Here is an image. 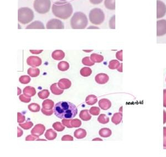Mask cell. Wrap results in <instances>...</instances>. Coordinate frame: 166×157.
<instances>
[{
  "instance_id": "5bb4252c",
  "label": "cell",
  "mask_w": 166,
  "mask_h": 157,
  "mask_svg": "<svg viewBox=\"0 0 166 157\" xmlns=\"http://www.w3.org/2000/svg\"><path fill=\"white\" fill-rule=\"evenodd\" d=\"M108 67L111 69H117L118 71L122 72V65L120 64L118 61L117 60H112L109 62Z\"/></svg>"
},
{
  "instance_id": "484cf974",
  "label": "cell",
  "mask_w": 166,
  "mask_h": 157,
  "mask_svg": "<svg viewBox=\"0 0 166 157\" xmlns=\"http://www.w3.org/2000/svg\"><path fill=\"white\" fill-rule=\"evenodd\" d=\"M105 6L106 8L110 10L115 9V0H105Z\"/></svg>"
},
{
  "instance_id": "d590c367",
  "label": "cell",
  "mask_w": 166,
  "mask_h": 157,
  "mask_svg": "<svg viewBox=\"0 0 166 157\" xmlns=\"http://www.w3.org/2000/svg\"><path fill=\"white\" fill-rule=\"evenodd\" d=\"M82 63L83 65L85 66H91L94 65V62H92L90 58L89 57H84L82 59Z\"/></svg>"
},
{
  "instance_id": "3957f363",
  "label": "cell",
  "mask_w": 166,
  "mask_h": 157,
  "mask_svg": "<svg viewBox=\"0 0 166 157\" xmlns=\"http://www.w3.org/2000/svg\"><path fill=\"white\" fill-rule=\"evenodd\" d=\"M88 24L86 16L81 12H76L70 20V25L73 29H84Z\"/></svg>"
},
{
  "instance_id": "8d00e7d4",
  "label": "cell",
  "mask_w": 166,
  "mask_h": 157,
  "mask_svg": "<svg viewBox=\"0 0 166 157\" xmlns=\"http://www.w3.org/2000/svg\"><path fill=\"white\" fill-rule=\"evenodd\" d=\"M19 126L21 127H22L24 129L28 130V129H30L32 127V126L33 125V123L31 121H27L25 123H23V124L19 123Z\"/></svg>"
},
{
  "instance_id": "f546056e",
  "label": "cell",
  "mask_w": 166,
  "mask_h": 157,
  "mask_svg": "<svg viewBox=\"0 0 166 157\" xmlns=\"http://www.w3.org/2000/svg\"><path fill=\"white\" fill-rule=\"evenodd\" d=\"M122 119V114L121 113H117L114 115L112 118V122L115 124H119Z\"/></svg>"
},
{
  "instance_id": "9c48e42d",
  "label": "cell",
  "mask_w": 166,
  "mask_h": 157,
  "mask_svg": "<svg viewBox=\"0 0 166 157\" xmlns=\"http://www.w3.org/2000/svg\"><path fill=\"white\" fill-rule=\"evenodd\" d=\"M166 34V20H161L157 22V35L163 36Z\"/></svg>"
},
{
  "instance_id": "8fae6325",
  "label": "cell",
  "mask_w": 166,
  "mask_h": 157,
  "mask_svg": "<svg viewBox=\"0 0 166 157\" xmlns=\"http://www.w3.org/2000/svg\"><path fill=\"white\" fill-rule=\"evenodd\" d=\"M42 62L41 59L37 56H30L27 59V64L32 67L39 66Z\"/></svg>"
},
{
  "instance_id": "f5cc1de1",
  "label": "cell",
  "mask_w": 166,
  "mask_h": 157,
  "mask_svg": "<svg viewBox=\"0 0 166 157\" xmlns=\"http://www.w3.org/2000/svg\"><path fill=\"white\" fill-rule=\"evenodd\" d=\"M91 28H92V29H99V27H96V26H90L88 28V29H91Z\"/></svg>"
},
{
  "instance_id": "bcb514c9",
  "label": "cell",
  "mask_w": 166,
  "mask_h": 157,
  "mask_svg": "<svg viewBox=\"0 0 166 157\" xmlns=\"http://www.w3.org/2000/svg\"><path fill=\"white\" fill-rule=\"evenodd\" d=\"M73 140H74L73 137L70 135H64L62 138V141H73Z\"/></svg>"
},
{
  "instance_id": "11a10c76",
  "label": "cell",
  "mask_w": 166,
  "mask_h": 157,
  "mask_svg": "<svg viewBox=\"0 0 166 157\" xmlns=\"http://www.w3.org/2000/svg\"><path fill=\"white\" fill-rule=\"evenodd\" d=\"M92 141H102V139H100V138H95V139H93V140H92Z\"/></svg>"
},
{
  "instance_id": "6da1fadb",
  "label": "cell",
  "mask_w": 166,
  "mask_h": 157,
  "mask_svg": "<svg viewBox=\"0 0 166 157\" xmlns=\"http://www.w3.org/2000/svg\"><path fill=\"white\" fill-rule=\"evenodd\" d=\"M55 115L60 119H72L78 113V108L72 103L62 101L56 104L54 108Z\"/></svg>"
},
{
  "instance_id": "ab89813d",
  "label": "cell",
  "mask_w": 166,
  "mask_h": 157,
  "mask_svg": "<svg viewBox=\"0 0 166 157\" xmlns=\"http://www.w3.org/2000/svg\"><path fill=\"white\" fill-rule=\"evenodd\" d=\"M89 112L93 116H98L99 115L100 110L99 108L97 107H92L90 108Z\"/></svg>"
},
{
  "instance_id": "e0dca14e",
  "label": "cell",
  "mask_w": 166,
  "mask_h": 157,
  "mask_svg": "<svg viewBox=\"0 0 166 157\" xmlns=\"http://www.w3.org/2000/svg\"><path fill=\"white\" fill-rule=\"evenodd\" d=\"M23 93L26 97H31L34 96L36 94V91L34 87H30V86H27L23 90Z\"/></svg>"
},
{
  "instance_id": "9a60e30c",
  "label": "cell",
  "mask_w": 166,
  "mask_h": 157,
  "mask_svg": "<svg viewBox=\"0 0 166 157\" xmlns=\"http://www.w3.org/2000/svg\"><path fill=\"white\" fill-rule=\"evenodd\" d=\"M45 27L41 21H35L26 27V29H44Z\"/></svg>"
},
{
  "instance_id": "74e56055",
  "label": "cell",
  "mask_w": 166,
  "mask_h": 157,
  "mask_svg": "<svg viewBox=\"0 0 166 157\" xmlns=\"http://www.w3.org/2000/svg\"><path fill=\"white\" fill-rule=\"evenodd\" d=\"M19 81L22 84H28L31 81V78L28 75H22L20 77Z\"/></svg>"
},
{
  "instance_id": "e575fe53",
  "label": "cell",
  "mask_w": 166,
  "mask_h": 157,
  "mask_svg": "<svg viewBox=\"0 0 166 157\" xmlns=\"http://www.w3.org/2000/svg\"><path fill=\"white\" fill-rule=\"evenodd\" d=\"M53 127L56 131L58 132H62L65 129V127L63 126L60 122H56L53 123Z\"/></svg>"
},
{
  "instance_id": "52a82bcc",
  "label": "cell",
  "mask_w": 166,
  "mask_h": 157,
  "mask_svg": "<svg viewBox=\"0 0 166 157\" xmlns=\"http://www.w3.org/2000/svg\"><path fill=\"white\" fill-rule=\"evenodd\" d=\"M46 27L47 29H64V26L60 20L53 18L47 22Z\"/></svg>"
},
{
  "instance_id": "30bf717a",
  "label": "cell",
  "mask_w": 166,
  "mask_h": 157,
  "mask_svg": "<svg viewBox=\"0 0 166 157\" xmlns=\"http://www.w3.org/2000/svg\"><path fill=\"white\" fill-rule=\"evenodd\" d=\"M45 129L46 128L44 125L41 124H36L32 129L31 133L33 135L38 137L44 133Z\"/></svg>"
},
{
  "instance_id": "44dd1931",
  "label": "cell",
  "mask_w": 166,
  "mask_h": 157,
  "mask_svg": "<svg viewBox=\"0 0 166 157\" xmlns=\"http://www.w3.org/2000/svg\"><path fill=\"white\" fill-rule=\"evenodd\" d=\"M79 117L84 121H88L90 120L91 116L89 113V111L88 109H84L80 112L79 114Z\"/></svg>"
},
{
  "instance_id": "ba28073f",
  "label": "cell",
  "mask_w": 166,
  "mask_h": 157,
  "mask_svg": "<svg viewBox=\"0 0 166 157\" xmlns=\"http://www.w3.org/2000/svg\"><path fill=\"white\" fill-rule=\"evenodd\" d=\"M166 13V5L161 1H157V18H161L165 16Z\"/></svg>"
},
{
  "instance_id": "4316f807",
  "label": "cell",
  "mask_w": 166,
  "mask_h": 157,
  "mask_svg": "<svg viewBox=\"0 0 166 157\" xmlns=\"http://www.w3.org/2000/svg\"><path fill=\"white\" fill-rule=\"evenodd\" d=\"M90 59L92 62L94 63H100L103 61L104 57L101 55H100L98 54L93 53L90 56Z\"/></svg>"
},
{
  "instance_id": "f1b7e54d",
  "label": "cell",
  "mask_w": 166,
  "mask_h": 157,
  "mask_svg": "<svg viewBox=\"0 0 166 157\" xmlns=\"http://www.w3.org/2000/svg\"><path fill=\"white\" fill-rule=\"evenodd\" d=\"M58 68L61 71H66L69 68V64L66 61H62L58 63Z\"/></svg>"
},
{
  "instance_id": "d6a6232c",
  "label": "cell",
  "mask_w": 166,
  "mask_h": 157,
  "mask_svg": "<svg viewBox=\"0 0 166 157\" xmlns=\"http://www.w3.org/2000/svg\"><path fill=\"white\" fill-rule=\"evenodd\" d=\"M50 93L48 90H43V91H40L38 93V97L42 99H45L47 98L50 96Z\"/></svg>"
},
{
  "instance_id": "836d02e7",
  "label": "cell",
  "mask_w": 166,
  "mask_h": 157,
  "mask_svg": "<svg viewBox=\"0 0 166 157\" xmlns=\"http://www.w3.org/2000/svg\"><path fill=\"white\" fill-rule=\"evenodd\" d=\"M98 121L101 124H106L109 122V118L105 115L101 114L98 117Z\"/></svg>"
},
{
  "instance_id": "60d3db41",
  "label": "cell",
  "mask_w": 166,
  "mask_h": 157,
  "mask_svg": "<svg viewBox=\"0 0 166 157\" xmlns=\"http://www.w3.org/2000/svg\"><path fill=\"white\" fill-rule=\"evenodd\" d=\"M71 121H72V119H70L64 118V119H63V120H62V123L67 128H73V127L71 125Z\"/></svg>"
},
{
  "instance_id": "277c9868",
  "label": "cell",
  "mask_w": 166,
  "mask_h": 157,
  "mask_svg": "<svg viewBox=\"0 0 166 157\" xmlns=\"http://www.w3.org/2000/svg\"><path fill=\"white\" fill-rule=\"evenodd\" d=\"M33 11L28 7H22L18 11V20L22 24H27L31 22L34 18Z\"/></svg>"
},
{
  "instance_id": "4fadbf2b",
  "label": "cell",
  "mask_w": 166,
  "mask_h": 157,
  "mask_svg": "<svg viewBox=\"0 0 166 157\" xmlns=\"http://www.w3.org/2000/svg\"><path fill=\"white\" fill-rule=\"evenodd\" d=\"M108 76L104 73H100L95 77V81L100 84H103L107 83L108 81Z\"/></svg>"
},
{
  "instance_id": "7a4b0ae2",
  "label": "cell",
  "mask_w": 166,
  "mask_h": 157,
  "mask_svg": "<svg viewBox=\"0 0 166 157\" xmlns=\"http://www.w3.org/2000/svg\"><path fill=\"white\" fill-rule=\"evenodd\" d=\"M73 11L72 5L67 2H57L52 6V12L54 16L63 20H66L71 16Z\"/></svg>"
},
{
  "instance_id": "c3c4849f",
  "label": "cell",
  "mask_w": 166,
  "mask_h": 157,
  "mask_svg": "<svg viewBox=\"0 0 166 157\" xmlns=\"http://www.w3.org/2000/svg\"><path fill=\"white\" fill-rule=\"evenodd\" d=\"M116 58L120 61H122V51H120L116 53Z\"/></svg>"
},
{
  "instance_id": "ffe728a7",
  "label": "cell",
  "mask_w": 166,
  "mask_h": 157,
  "mask_svg": "<svg viewBox=\"0 0 166 157\" xmlns=\"http://www.w3.org/2000/svg\"><path fill=\"white\" fill-rule=\"evenodd\" d=\"M57 136V134L52 129H48L46 133H45V137L48 140H54L56 138Z\"/></svg>"
},
{
  "instance_id": "d6986e66",
  "label": "cell",
  "mask_w": 166,
  "mask_h": 157,
  "mask_svg": "<svg viewBox=\"0 0 166 157\" xmlns=\"http://www.w3.org/2000/svg\"><path fill=\"white\" fill-rule=\"evenodd\" d=\"M74 135L75 137L77 139H82L86 136V132L84 129L79 128L77 130H75Z\"/></svg>"
},
{
  "instance_id": "9f6ffc18",
  "label": "cell",
  "mask_w": 166,
  "mask_h": 157,
  "mask_svg": "<svg viewBox=\"0 0 166 157\" xmlns=\"http://www.w3.org/2000/svg\"><path fill=\"white\" fill-rule=\"evenodd\" d=\"M84 52H90L92 51V50H88V51H86V50H84Z\"/></svg>"
},
{
  "instance_id": "7bdbcfd3",
  "label": "cell",
  "mask_w": 166,
  "mask_h": 157,
  "mask_svg": "<svg viewBox=\"0 0 166 157\" xmlns=\"http://www.w3.org/2000/svg\"><path fill=\"white\" fill-rule=\"evenodd\" d=\"M25 116H23L21 113H19V112L17 113V122L19 123L25 122Z\"/></svg>"
},
{
  "instance_id": "f6af8a7d",
  "label": "cell",
  "mask_w": 166,
  "mask_h": 157,
  "mask_svg": "<svg viewBox=\"0 0 166 157\" xmlns=\"http://www.w3.org/2000/svg\"><path fill=\"white\" fill-rule=\"evenodd\" d=\"M42 112L44 115H46V116H51V115H53V112H54V111H53L52 110V109H50V110H47V109H44V108H42L41 109Z\"/></svg>"
},
{
  "instance_id": "ac0fdd59",
  "label": "cell",
  "mask_w": 166,
  "mask_h": 157,
  "mask_svg": "<svg viewBox=\"0 0 166 157\" xmlns=\"http://www.w3.org/2000/svg\"><path fill=\"white\" fill-rule=\"evenodd\" d=\"M99 106L103 110H108L111 106L110 101L108 99H102L100 100Z\"/></svg>"
},
{
  "instance_id": "7402d4cb",
  "label": "cell",
  "mask_w": 166,
  "mask_h": 157,
  "mask_svg": "<svg viewBox=\"0 0 166 157\" xmlns=\"http://www.w3.org/2000/svg\"><path fill=\"white\" fill-rule=\"evenodd\" d=\"M58 83H54L51 86H50V90L51 92L53 94H55V95H60L62 94L64 91L62 89H60V88H58Z\"/></svg>"
},
{
  "instance_id": "681fc988",
  "label": "cell",
  "mask_w": 166,
  "mask_h": 157,
  "mask_svg": "<svg viewBox=\"0 0 166 157\" xmlns=\"http://www.w3.org/2000/svg\"><path fill=\"white\" fill-rule=\"evenodd\" d=\"M103 0H90V2L94 5H98L101 3Z\"/></svg>"
},
{
  "instance_id": "83f0119b",
  "label": "cell",
  "mask_w": 166,
  "mask_h": 157,
  "mask_svg": "<svg viewBox=\"0 0 166 157\" xmlns=\"http://www.w3.org/2000/svg\"><path fill=\"white\" fill-rule=\"evenodd\" d=\"M99 135L102 137L107 138L111 135V131L110 129L106 128H102L100 130Z\"/></svg>"
},
{
  "instance_id": "8992f818",
  "label": "cell",
  "mask_w": 166,
  "mask_h": 157,
  "mask_svg": "<svg viewBox=\"0 0 166 157\" xmlns=\"http://www.w3.org/2000/svg\"><path fill=\"white\" fill-rule=\"evenodd\" d=\"M33 6L34 9L38 13L45 14L50 11L51 2L50 0H35Z\"/></svg>"
},
{
  "instance_id": "cb8c5ba5",
  "label": "cell",
  "mask_w": 166,
  "mask_h": 157,
  "mask_svg": "<svg viewBox=\"0 0 166 157\" xmlns=\"http://www.w3.org/2000/svg\"><path fill=\"white\" fill-rule=\"evenodd\" d=\"M85 102L88 105H93L98 102V98L95 95H89L86 98Z\"/></svg>"
},
{
  "instance_id": "f907efd6",
  "label": "cell",
  "mask_w": 166,
  "mask_h": 157,
  "mask_svg": "<svg viewBox=\"0 0 166 157\" xmlns=\"http://www.w3.org/2000/svg\"><path fill=\"white\" fill-rule=\"evenodd\" d=\"M30 52L33 54L38 55L42 53L43 52V50H30Z\"/></svg>"
},
{
  "instance_id": "7dc6e473",
  "label": "cell",
  "mask_w": 166,
  "mask_h": 157,
  "mask_svg": "<svg viewBox=\"0 0 166 157\" xmlns=\"http://www.w3.org/2000/svg\"><path fill=\"white\" fill-rule=\"evenodd\" d=\"M38 138V137H35L33 135H28L26 138H25V141H35V140H37Z\"/></svg>"
},
{
  "instance_id": "2e32d148",
  "label": "cell",
  "mask_w": 166,
  "mask_h": 157,
  "mask_svg": "<svg viewBox=\"0 0 166 157\" xmlns=\"http://www.w3.org/2000/svg\"><path fill=\"white\" fill-rule=\"evenodd\" d=\"M52 56L54 59L60 61L64 58L65 53L62 50H56L52 53Z\"/></svg>"
},
{
  "instance_id": "d4e9b609",
  "label": "cell",
  "mask_w": 166,
  "mask_h": 157,
  "mask_svg": "<svg viewBox=\"0 0 166 157\" xmlns=\"http://www.w3.org/2000/svg\"><path fill=\"white\" fill-rule=\"evenodd\" d=\"M27 73L32 77H36L39 75L40 70L36 68H29L27 71Z\"/></svg>"
},
{
  "instance_id": "1f68e13d",
  "label": "cell",
  "mask_w": 166,
  "mask_h": 157,
  "mask_svg": "<svg viewBox=\"0 0 166 157\" xmlns=\"http://www.w3.org/2000/svg\"><path fill=\"white\" fill-rule=\"evenodd\" d=\"M92 73V70L89 67H84L80 70V75L83 77H88Z\"/></svg>"
},
{
  "instance_id": "b9f144b4",
  "label": "cell",
  "mask_w": 166,
  "mask_h": 157,
  "mask_svg": "<svg viewBox=\"0 0 166 157\" xmlns=\"http://www.w3.org/2000/svg\"><path fill=\"white\" fill-rule=\"evenodd\" d=\"M19 99H20V100L21 102H25V103H29L31 100V97H26L25 94H21V95H20V96L19 97Z\"/></svg>"
},
{
  "instance_id": "4dcf8cb0",
  "label": "cell",
  "mask_w": 166,
  "mask_h": 157,
  "mask_svg": "<svg viewBox=\"0 0 166 157\" xmlns=\"http://www.w3.org/2000/svg\"><path fill=\"white\" fill-rule=\"evenodd\" d=\"M28 108L29 109V110L32 112H38L40 111V106L39 104H38L37 103H33L30 104L28 106Z\"/></svg>"
},
{
  "instance_id": "db71d44e",
  "label": "cell",
  "mask_w": 166,
  "mask_h": 157,
  "mask_svg": "<svg viewBox=\"0 0 166 157\" xmlns=\"http://www.w3.org/2000/svg\"><path fill=\"white\" fill-rule=\"evenodd\" d=\"M17 90H18V95H19V94H21V90L19 88H17Z\"/></svg>"
},
{
  "instance_id": "f35d334b",
  "label": "cell",
  "mask_w": 166,
  "mask_h": 157,
  "mask_svg": "<svg viewBox=\"0 0 166 157\" xmlns=\"http://www.w3.org/2000/svg\"><path fill=\"white\" fill-rule=\"evenodd\" d=\"M71 125L73 127V128H78L81 126L82 122L78 119H72Z\"/></svg>"
},
{
  "instance_id": "7c38bea8",
  "label": "cell",
  "mask_w": 166,
  "mask_h": 157,
  "mask_svg": "<svg viewBox=\"0 0 166 157\" xmlns=\"http://www.w3.org/2000/svg\"><path fill=\"white\" fill-rule=\"evenodd\" d=\"M58 87L62 90H66L72 86V82L70 80L66 78H62L59 81Z\"/></svg>"
},
{
  "instance_id": "5b68a950",
  "label": "cell",
  "mask_w": 166,
  "mask_h": 157,
  "mask_svg": "<svg viewBox=\"0 0 166 157\" xmlns=\"http://www.w3.org/2000/svg\"><path fill=\"white\" fill-rule=\"evenodd\" d=\"M89 20L94 25H101L104 21L105 14L100 8H93L90 12Z\"/></svg>"
},
{
  "instance_id": "603a6c76",
  "label": "cell",
  "mask_w": 166,
  "mask_h": 157,
  "mask_svg": "<svg viewBox=\"0 0 166 157\" xmlns=\"http://www.w3.org/2000/svg\"><path fill=\"white\" fill-rule=\"evenodd\" d=\"M54 103L51 99H46L42 103V107L47 110L52 109L54 107Z\"/></svg>"
},
{
  "instance_id": "ee69618b",
  "label": "cell",
  "mask_w": 166,
  "mask_h": 157,
  "mask_svg": "<svg viewBox=\"0 0 166 157\" xmlns=\"http://www.w3.org/2000/svg\"><path fill=\"white\" fill-rule=\"evenodd\" d=\"M109 26L112 29L115 28V16L114 15L112 17L109 21Z\"/></svg>"
},
{
  "instance_id": "816d5d0a",
  "label": "cell",
  "mask_w": 166,
  "mask_h": 157,
  "mask_svg": "<svg viewBox=\"0 0 166 157\" xmlns=\"http://www.w3.org/2000/svg\"><path fill=\"white\" fill-rule=\"evenodd\" d=\"M17 137H20L23 135V131L22 129H21L19 127L17 128Z\"/></svg>"
}]
</instances>
